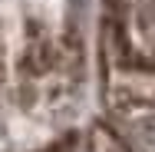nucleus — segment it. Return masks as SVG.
<instances>
[{
	"label": "nucleus",
	"instance_id": "1",
	"mask_svg": "<svg viewBox=\"0 0 155 152\" xmlns=\"http://www.w3.org/2000/svg\"><path fill=\"white\" fill-rule=\"evenodd\" d=\"M99 69L116 113L155 106V0H102Z\"/></svg>",
	"mask_w": 155,
	"mask_h": 152
},
{
	"label": "nucleus",
	"instance_id": "2",
	"mask_svg": "<svg viewBox=\"0 0 155 152\" xmlns=\"http://www.w3.org/2000/svg\"><path fill=\"white\" fill-rule=\"evenodd\" d=\"M13 76L23 109L40 116L66 109L83 83V43L76 30H53L50 23H30L17 50Z\"/></svg>",
	"mask_w": 155,
	"mask_h": 152
},
{
	"label": "nucleus",
	"instance_id": "3",
	"mask_svg": "<svg viewBox=\"0 0 155 152\" xmlns=\"http://www.w3.org/2000/svg\"><path fill=\"white\" fill-rule=\"evenodd\" d=\"M40 152H79V142H76V136H66V139H60V142H53Z\"/></svg>",
	"mask_w": 155,
	"mask_h": 152
}]
</instances>
